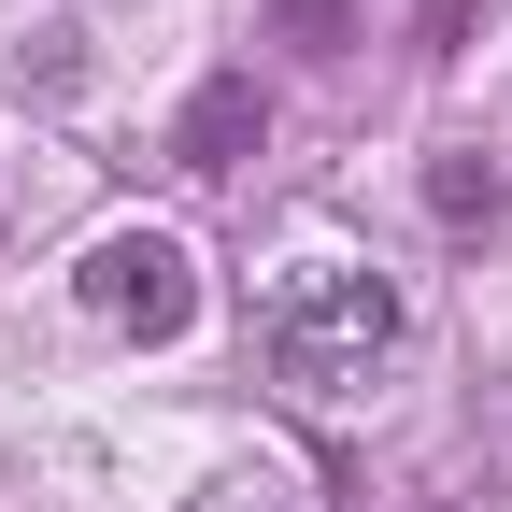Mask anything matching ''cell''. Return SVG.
<instances>
[{
    "label": "cell",
    "mask_w": 512,
    "mask_h": 512,
    "mask_svg": "<svg viewBox=\"0 0 512 512\" xmlns=\"http://www.w3.org/2000/svg\"><path fill=\"white\" fill-rule=\"evenodd\" d=\"M256 356H271V384H299V399H370L384 356H399V285L356 271V256H285V271L256 285Z\"/></svg>",
    "instance_id": "obj_1"
},
{
    "label": "cell",
    "mask_w": 512,
    "mask_h": 512,
    "mask_svg": "<svg viewBox=\"0 0 512 512\" xmlns=\"http://www.w3.org/2000/svg\"><path fill=\"white\" fill-rule=\"evenodd\" d=\"M86 313H100V328H128V342H171L185 313H200L185 242H171V228H114V242H86Z\"/></svg>",
    "instance_id": "obj_2"
},
{
    "label": "cell",
    "mask_w": 512,
    "mask_h": 512,
    "mask_svg": "<svg viewBox=\"0 0 512 512\" xmlns=\"http://www.w3.org/2000/svg\"><path fill=\"white\" fill-rule=\"evenodd\" d=\"M256 128H271V114H256V86H242V72H228V86H200V100H185V171H228Z\"/></svg>",
    "instance_id": "obj_3"
},
{
    "label": "cell",
    "mask_w": 512,
    "mask_h": 512,
    "mask_svg": "<svg viewBox=\"0 0 512 512\" xmlns=\"http://www.w3.org/2000/svg\"><path fill=\"white\" fill-rule=\"evenodd\" d=\"M214 512H271V498H214Z\"/></svg>",
    "instance_id": "obj_4"
}]
</instances>
